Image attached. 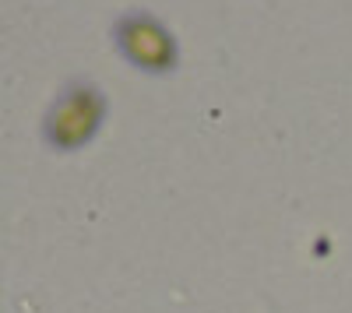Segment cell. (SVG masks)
I'll use <instances>...</instances> for the list:
<instances>
[{
	"label": "cell",
	"mask_w": 352,
	"mask_h": 313,
	"mask_svg": "<svg viewBox=\"0 0 352 313\" xmlns=\"http://www.w3.org/2000/svg\"><path fill=\"white\" fill-rule=\"evenodd\" d=\"M113 49L141 74H173L180 67V39L152 11H124L113 21Z\"/></svg>",
	"instance_id": "cell-2"
},
{
	"label": "cell",
	"mask_w": 352,
	"mask_h": 313,
	"mask_svg": "<svg viewBox=\"0 0 352 313\" xmlns=\"http://www.w3.org/2000/svg\"><path fill=\"white\" fill-rule=\"evenodd\" d=\"M106 117H109V99L96 81H85V78L67 81L50 99L43 120H39L43 145L50 152L74 155L99 137V130L106 127Z\"/></svg>",
	"instance_id": "cell-1"
}]
</instances>
